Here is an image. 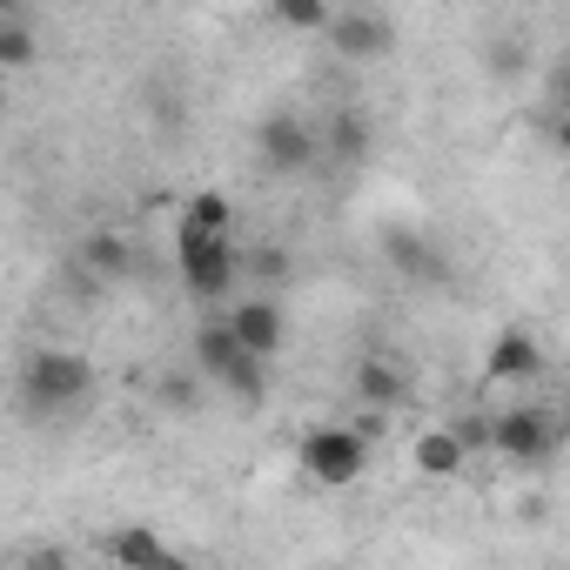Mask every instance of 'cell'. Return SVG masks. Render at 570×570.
<instances>
[{
	"instance_id": "cell-15",
	"label": "cell",
	"mask_w": 570,
	"mask_h": 570,
	"mask_svg": "<svg viewBox=\"0 0 570 570\" xmlns=\"http://www.w3.org/2000/svg\"><path fill=\"white\" fill-rule=\"evenodd\" d=\"M383 255L410 275V282H450V268H443V255L423 242V235H410V228H390V242H383Z\"/></svg>"
},
{
	"instance_id": "cell-7",
	"label": "cell",
	"mask_w": 570,
	"mask_h": 570,
	"mask_svg": "<svg viewBox=\"0 0 570 570\" xmlns=\"http://www.w3.org/2000/svg\"><path fill=\"white\" fill-rule=\"evenodd\" d=\"M343 61H383L390 48H396V28L383 21V14H370V8H356V14H336L330 21V35H323Z\"/></svg>"
},
{
	"instance_id": "cell-4",
	"label": "cell",
	"mask_w": 570,
	"mask_h": 570,
	"mask_svg": "<svg viewBox=\"0 0 570 570\" xmlns=\"http://www.w3.org/2000/svg\"><path fill=\"white\" fill-rule=\"evenodd\" d=\"M296 463H303L309 483L350 490V483L370 470V430H363V423H316V430L296 443Z\"/></svg>"
},
{
	"instance_id": "cell-5",
	"label": "cell",
	"mask_w": 570,
	"mask_h": 570,
	"mask_svg": "<svg viewBox=\"0 0 570 570\" xmlns=\"http://www.w3.org/2000/svg\"><path fill=\"white\" fill-rule=\"evenodd\" d=\"M255 155H262L268 175H303V168L323 155V135H316L309 121H296V115H268V121L255 128Z\"/></svg>"
},
{
	"instance_id": "cell-12",
	"label": "cell",
	"mask_w": 570,
	"mask_h": 570,
	"mask_svg": "<svg viewBox=\"0 0 570 570\" xmlns=\"http://www.w3.org/2000/svg\"><path fill=\"white\" fill-rule=\"evenodd\" d=\"M356 396H363V410H396V403L410 396V376H403L390 356L370 350V356L356 363Z\"/></svg>"
},
{
	"instance_id": "cell-23",
	"label": "cell",
	"mask_w": 570,
	"mask_h": 570,
	"mask_svg": "<svg viewBox=\"0 0 570 570\" xmlns=\"http://www.w3.org/2000/svg\"><path fill=\"white\" fill-rule=\"evenodd\" d=\"M550 101L570 115V55H563V61H557V75H550Z\"/></svg>"
},
{
	"instance_id": "cell-11",
	"label": "cell",
	"mask_w": 570,
	"mask_h": 570,
	"mask_svg": "<svg viewBox=\"0 0 570 570\" xmlns=\"http://www.w3.org/2000/svg\"><path fill=\"white\" fill-rule=\"evenodd\" d=\"M316 135H323V155H330V161H343V168H356V161L370 155V141H376V128H370V115H363V108H336Z\"/></svg>"
},
{
	"instance_id": "cell-17",
	"label": "cell",
	"mask_w": 570,
	"mask_h": 570,
	"mask_svg": "<svg viewBox=\"0 0 570 570\" xmlns=\"http://www.w3.org/2000/svg\"><path fill=\"white\" fill-rule=\"evenodd\" d=\"M181 228H208V235H228L235 228V208H228V195H188L181 202Z\"/></svg>"
},
{
	"instance_id": "cell-8",
	"label": "cell",
	"mask_w": 570,
	"mask_h": 570,
	"mask_svg": "<svg viewBox=\"0 0 570 570\" xmlns=\"http://www.w3.org/2000/svg\"><path fill=\"white\" fill-rule=\"evenodd\" d=\"M550 443H557V430H550L543 410L523 403V410H503V416H497V456H510V463H543Z\"/></svg>"
},
{
	"instance_id": "cell-22",
	"label": "cell",
	"mask_w": 570,
	"mask_h": 570,
	"mask_svg": "<svg viewBox=\"0 0 570 570\" xmlns=\"http://www.w3.org/2000/svg\"><path fill=\"white\" fill-rule=\"evenodd\" d=\"M490 68H497V75H517V68H523V48H517V41H497V48H490Z\"/></svg>"
},
{
	"instance_id": "cell-21",
	"label": "cell",
	"mask_w": 570,
	"mask_h": 570,
	"mask_svg": "<svg viewBox=\"0 0 570 570\" xmlns=\"http://www.w3.org/2000/svg\"><path fill=\"white\" fill-rule=\"evenodd\" d=\"M456 436L470 443V456H483L497 450V416H456Z\"/></svg>"
},
{
	"instance_id": "cell-10",
	"label": "cell",
	"mask_w": 570,
	"mask_h": 570,
	"mask_svg": "<svg viewBox=\"0 0 570 570\" xmlns=\"http://www.w3.org/2000/svg\"><path fill=\"white\" fill-rule=\"evenodd\" d=\"M410 463H416V476H456L463 463H470V443L456 436V423H436V430H423L416 443H410Z\"/></svg>"
},
{
	"instance_id": "cell-24",
	"label": "cell",
	"mask_w": 570,
	"mask_h": 570,
	"mask_svg": "<svg viewBox=\"0 0 570 570\" xmlns=\"http://www.w3.org/2000/svg\"><path fill=\"white\" fill-rule=\"evenodd\" d=\"M557 148L570 155V115H557Z\"/></svg>"
},
{
	"instance_id": "cell-18",
	"label": "cell",
	"mask_w": 570,
	"mask_h": 570,
	"mask_svg": "<svg viewBox=\"0 0 570 570\" xmlns=\"http://www.w3.org/2000/svg\"><path fill=\"white\" fill-rule=\"evenodd\" d=\"M0 68H8V75L35 68V28L21 14H8V28H0Z\"/></svg>"
},
{
	"instance_id": "cell-3",
	"label": "cell",
	"mask_w": 570,
	"mask_h": 570,
	"mask_svg": "<svg viewBox=\"0 0 570 570\" xmlns=\"http://www.w3.org/2000/svg\"><path fill=\"white\" fill-rule=\"evenodd\" d=\"M175 268L188 282L195 303H228L235 275H242V248L228 235H208V228H181L175 222Z\"/></svg>"
},
{
	"instance_id": "cell-1",
	"label": "cell",
	"mask_w": 570,
	"mask_h": 570,
	"mask_svg": "<svg viewBox=\"0 0 570 570\" xmlns=\"http://www.w3.org/2000/svg\"><path fill=\"white\" fill-rule=\"evenodd\" d=\"M195 370L215 390H228L235 403H262V390H268V356H248L228 316H202L195 323Z\"/></svg>"
},
{
	"instance_id": "cell-16",
	"label": "cell",
	"mask_w": 570,
	"mask_h": 570,
	"mask_svg": "<svg viewBox=\"0 0 570 570\" xmlns=\"http://www.w3.org/2000/svg\"><path fill=\"white\" fill-rule=\"evenodd\" d=\"M268 14L282 21V28H296V35H330V0H268Z\"/></svg>"
},
{
	"instance_id": "cell-2",
	"label": "cell",
	"mask_w": 570,
	"mask_h": 570,
	"mask_svg": "<svg viewBox=\"0 0 570 570\" xmlns=\"http://www.w3.org/2000/svg\"><path fill=\"white\" fill-rule=\"evenodd\" d=\"M88 390H95V370H88V356H75V350H35V356L21 363V410H28V416L75 410V403H88Z\"/></svg>"
},
{
	"instance_id": "cell-13",
	"label": "cell",
	"mask_w": 570,
	"mask_h": 570,
	"mask_svg": "<svg viewBox=\"0 0 570 570\" xmlns=\"http://www.w3.org/2000/svg\"><path fill=\"white\" fill-rule=\"evenodd\" d=\"M101 557H108V563H141V570H175V563H181V550H168L155 530H135V523L115 530V537L101 543Z\"/></svg>"
},
{
	"instance_id": "cell-6",
	"label": "cell",
	"mask_w": 570,
	"mask_h": 570,
	"mask_svg": "<svg viewBox=\"0 0 570 570\" xmlns=\"http://www.w3.org/2000/svg\"><path fill=\"white\" fill-rule=\"evenodd\" d=\"M228 323H235V336H242V350L248 356H282V336H289V316H282V303H275V289H262L255 303H235L228 309Z\"/></svg>"
},
{
	"instance_id": "cell-25",
	"label": "cell",
	"mask_w": 570,
	"mask_h": 570,
	"mask_svg": "<svg viewBox=\"0 0 570 570\" xmlns=\"http://www.w3.org/2000/svg\"><path fill=\"white\" fill-rule=\"evenodd\" d=\"M0 8H8V14H21V0H0Z\"/></svg>"
},
{
	"instance_id": "cell-14",
	"label": "cell",
	"mask_w": 570,
	"mask_h": 570,
	"mask_svg": "<svg viewBox=\"0 0 570 570\" xmlns=\"http://www.w3.org/2000/svg\"><path fill=\"white\" fill-rule=\"evenodd\" d=\"M81 268L95 275V282H121L128 268H135V248H128V235H115V228H95V235H81Z\"/></svg>"
},
{
	"instance_id": "cell-19",
	"label": "cell",
	"mask_w": 570,
	"mask_h": 570,
	"mask_svg": "<svg viewBox=\"0 0 570 570\" xmlns=\"http://www.w3.org/2000/svg\"><path fill=\"white\" fill-rule=\"evenodd\" d=\"M289 268H296V262H289V248H282V242H262V248L248 255V275L262 282V289H282V282H289Z\"/></svg>"
},
{
	"instance_id": "cell-20",
	"label": "cell",
	"mask_w": 570,
	"mask_h": 570,
	"mask_svg": "<svg viewBox=\"0 0 570 570\" xmlns=\"http://www.w3.org/2000/svg\"><path fill=\"white\" fill-rule=\"evenodd\" d=\"M195 376H202V370H195ZM195 376H161V383H155V396H161L175 416H188V410H195V396H202V383H195Z\"/></svg>"
},
{
	"instance_id": "cell-26",
	"label": "cell",
	"mask_w": 570,
	"mask_h": 570,
	"mask_svg": "<svg viewBox=\"0 0 570 570\" xmlns=\"http://www.w3.org/2000/svg\"><path fill=\"white\" fill-rule=\"evenodd\" d=\"M563 430H570V403H563Z\"/></svg>"
},
{
	"instance_id": "cell-9",
	"label": "cell",
	"mask_w": 570,
	"mask_h": 570,
	"mask_svg": "<svg viewBox=\"0 0 570 570\" xmlns=\"http://www.w3.org/2000/svg\"><path fill=\"white\" fill-rule=\"evenodd\" d=\"M537 370H543V350L530 330H503L483 356V383H537Z\"/></svg>"
}]
</instances>
